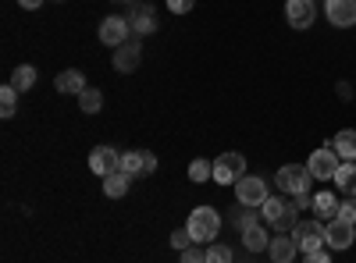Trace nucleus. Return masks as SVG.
Instances as JSON below:
<instances>
[{"label":"nucleus","instance_id":"obj_1","mask_svg":"<svg viewBox=\"0 0 356 263\" xmlns=\"http://www.w3.org/2000/svg\"><path fill=\"white\" fill-rule=\"evenodd\" d=\"M186 228H189L193 242L207 246V242H214V239H218V231H221V214H218L214 207H196V210L189 214Z\"/></svg>","mask_w":356,"mask_h":263},{"label":"nucleus","instance_id":"obj_2","mask_svg":"<svg viewBox=\"0 0 356 263\" xmlns=\"http://www.w3.org/2000/svg\"><path fill=\"white\" fill-rule=\"evenodd\" d=\"M260 214H264V221L271 224V228H278V231H292L296 228V214H300V207L296 203H289V199H282V196H267V203L260 207Z\"/></svg>","mask_w":356,"mask_h":263},{"label":"nucleus","instance_id":"obj_3","mask_svg":"<svg viewBox=\"0 0 356 263\" xmlns=\"http://www.w3.org/2000/svg\"><path fill=\"white\" fill-rule=\"evenodd\" d=\"M292 242L300 246V253H317V249H324V221H314V217L296 221Z\"/></svg>","mask_w":356,"mask_h":263},{"label":"nucleus","instance_id":"obj_4","mask_svg":"<svg viewBox=\"0 0 356 263\" xmlns=\"http://www.w3.org/2000/svg\"><path fill=\"white\" fill-rule=\"evenodd\" d=\"M267 182L260 174H243L239 182H235V199H239V207H264L267 203Z\"/></svg>","mask_w":356,"mask_h":263},{"label":"nucleus","instance_id":"obj_5","mask_svg":"<svg viewBox=\"0 0 356 263\" xmlns=\"http://www.w3.org/2000/svg\"><path fill=\"white\" fill-rule=\"evenodd\" d=\"M97 36H100V43L104 46H125L129 43V36H132V25H129V18H122V15H107L104 22H100V28H97Z\"/></svg>","mask_w":356,"mask_h":263},{"label":"nucleus","instance_id":"obj_6","mask_svg":"<svg viewBox=\"0 0 356 263\" xmlns=\"http://www.w3.org/2000/svg\"><path fill=\"white\" fill-rule=\"evenodd\" d=\"M310 182H314V174H310L303 164H285V167L278 171V192H285V196H300V192H307Z\"/></svg>","mask_w":356,"mask_h":263},{"label":"nucleus","instance_id":"obj_7","mask_svg":"<svg viewBox=\"0 0 356 263\" xmlns=\"http://www.w3.org/2000/svg\"><path fill=\"white\" fill-rule=\"evenodd\" d=\"M246 174V157L243 153H221L214 160V182L218 185H235Z\"/></svg>","mask_w":356,"mask_h":263},{"label":"nucleus","instance_id":"obj_8","mask_svg":"<svg viewBox=\"0 0 356 263\" xmlns=\"http://www.w3.org/2000/svg\"><path fill=\"white\" fill-rule=\"evenodd\" d=\"M335 157H339V153L332 150V146H321V150H314V153H310V160H307V171L314 174L317 182H328V178H335V171L342 167Z\"/></svg>","mask_w":356,"mask_h":263},{"label":"nucleus","instance_id":"obj_9","mask_svg":"<svg viewBox=\"0 0 356 263\" xmlns=\"http://www.w3.org/2000/svg\"><path fill=\"white\" fill-rule=\"evenodd\" d=\"M89 171L100 174V178H107V174L122 171V153L114 150V146H97L93 153H89Z\"/></svg>","mask_w":356,"mask_h":263},{"label":"nucleus","instance_id":"obj_10","mask_svg":"<svg viewBox=\"0 0 356 263\" xmlns=\"http://www.w3.org/2000/svg\"><path fill=\"white\" fill-rule=\"evenodd\" d=\"M353 239H356V228H353V224H346V221H339V217H332L328 224H324V246L349 249Z\"/></svg>","mask_w":356,"mask_h":263},{"label":"nucleus","instance_id":"obj_11","mask_svg":"<svg viewBox=\"0 0 356 263\" xmlns=\"http://www.w3.org/2000/svg\"><path fill=\"white\" fill-rule=\"evenodd\" d=\"M324 11H328L332 25H339V28L356 25V0H328V4H324Z\"/></svg>","mask_w":356,"mask_h":263},{"label":"nucleus","instance_id":"obj_12","mask_svg":"<svg viewBox=\"0 0 356 263\" xmlns=\"http://www.w3.org/2000/svg\"><path fill=\"white\" fill-rule=\"evenodd\" d=\"M129 25H132L136 36L154 33V28H157V8L154 4H136V11L129 15Z\"/></svg>","mask_w":356,"mask_h":263},{"label":"nucleus","instance_id":"obj_13","mask_svg":"<svg viewBox=\"0 0 356 263\" xmlns=\"http://www.w3.org/2000/svg\"><path fill=\"white\" fill-rule=\"evenodd\" d=\"M285 18L292 28H310L314 25V4L310 0H289L285 4Z\"/></svg>","mask_w":356,"mask_h":263},{"label":"nucleus","instance_id":"obj_14","mask_svg":"<svg viewBox=\"0 0 356 263\" xmlns=\"http://www.w3.org/2000/svg\"><path fill=\"white\" fill-rule=\"evenodd\" d=\"M54 90H57V93H72V96H79V93L89 90V85H86V75H82L79 68H65L61 75L54 78Z\"/></svg>","mask_w":356,"mask_h":263},{"label":"nucleus","instance_id":"obj_15","mask_svg":"<svg viewBox=\"0 0 356 263\" xmlns=\"http://www.w3.org/2000/svg\"><path fill=\"white\" fill-rule=\"evenodd\" d=\"M267 253H271L275 263H292L296 253H300V246L292 242V235H282V231H278V235L271 239V246H267Z\"/></svg>","mask_w":356,"mask_h":263},{"label":"nucleus","instance_id":"obj_16","mask_svg":"<svg viewBox=\"0 0 356 263\" xmlns=\"http://www.w3.org/2000/svg\"><path fill=\"white\" fill-rule=\"evenodd\" d=\"M139 61H143L139 43H125V46H118V50H114V68H118V71H136Z\"/></svg>","mask_w":356,"mask_h":263},{"label":"nucleus","instance_id":"obj_17","mask_svg":"<svg viewBox=\"0 0 356 263\" xmlns=\"http://www.w3.org/2000/svg\"><path fill=\"white\" fill-rule=\"evenodd\" d=\"M332 150L342 157V160H356V128H346V132H339L332 142Z\"/></svg>","mask_w":356,"mask_h":263},{"label":"nucleus","instance_id":"obj_18","mask_svg":"<svg viewBox=\"0 0 356 263\" xmlns=\"http://www.w3.org/2000/svg\"><path fill=\"white\" fill-rule=\"evenodd\" d=\"M129 185H132V174H125V171H114V174H107V178H104L107 199H122L129 192Z\"/></svg>","mask_w":356,"mask_h":263},{"label":"nucleus","instance_id":"obj_19","mask_svg":"<svg viewBox=\"0 0 356 263\" xmlns=\"http://www.w3.org/2000/svg\"><path fill=\"white\" fill-rule=\"evenodd\" d=\"M314 214L317 217H339V199H335V192H328V189H324V192H317L314 196Z\"/></svg>","mask_w":356,"mask_h":263},{"label":"nucleus","instance_id":"obj_20","mask_svg":"<svg viewBox=\"0 0 356 263\" xmlns=\"http://www.w3.org/2000/svg\"><path fill=\"white\" fill-rule=\"evenodd\" d=\"M243 246H246L250 253H264L267 246H271V239H267V231H264L260 224H253V228L243 231Z\"/></svg>","mask_w":356,"mask_h":263},{"label":"nucleus","instance_id":"obj_21","mask_svg":"<svg viewBox=\"0 0 356 263\" xmlns=\"http://www.w3.org/2000/svg\"><path fill=\"white\" fill-rule=\"evenodd\" d=\"M335 185L346 192V196H356V164L346 160L339 171H335Z\"/></svg>","mask_w":356,"mask_h":263},{"label":"nucleus","instance_id":"obj_22","mask_svg":"<svg viewBox=\"0 0 356 263\" xmlns=\"http://www.w3.org/2000/svg\"><path fill=\"white\" fill-rule=\"evenodd\" d=\"M122 171L132 174V178H143L146 174V150H132V153H122Z\"/></svg>","mask_w":356,"mask_h":263},{"label":"nucleus","instance_id":"obj_23","mask_svg":"<svg viewBox=\"0 0 356 263\" xmlns=\"http://www.w3.org/2000/svg\"><path fill=\"white\" fill-rule=\"evenodd\" d=\"M33 82H36V68H33V65H18V68L11 71V85H15L18 93L33 90Z\"/></svg>","mask_w":356,"mask_h":263},{"label":"nucleus","instance_id":"obj_24","mask_svg":"<svg viewBox=\"0 0 356 263\" xmlns=\"http://www.w3.org/2000/svg\"><path fill=\"white\" fill-rule=\"evenodd\" d=\"M189 178H193V182H211V178H214V160L196 157V160L189 164Z\"/></svg>","mask_w":356,"mask_h":263},{"label":"nucleus","instance_id":"obj_25","mask_svg":"<svg viewBox=\"0 0 356 263\" xmlns=\"http://www.w3.org/2000/svg\"><path fill=\"white\" fill-rule=\"evenodd\" d=\"M15 110H18V90L8 82L4 90H0V114H4V118H15Z\"/></svg>","mask_w":356,"mask_h":263},{"label":"nucleus","instance_id":"obj_26","mask_svg":"<svg viewBox=\"0 0 356 263\" xmlns=\"http://www.w3.org/2000/svg\"><path fill=\"white\" fill-rule=\"evenodd\" d=\"M79 107H82L86 114H97V110L104 107V93H100V90H86V93H79Z\"/></svg>","mask_w":356,"mask_h":263},{"label":"nucleus","instance_id":"obj_27","mask_svg":"<svg viewBox=\"0 0 356 263\" xmlns=\"http://www.w3.org/2000/svg\"><path fill=\"white\" fill-rule=\"evenodd\" d=\"M207 263H232V249L228 246H207Z\"/></svg>","mask_w":356,"mask_h":263},{"label":"nucleus","instance_id":"obj_28","mask_svg":"<svg viewBox=\"0 0 356 263\" xmlns=\"http://www.w3.org/2000/svg\"><path fill=\"white\" fill-rule=\"evenodd\" d=\"M339 221H346V224L356 228V196H349L346 203H339Z\"/></svg>","mask_w":356,"mask_h":263},{"label":"nucleus","instance_id":"obj_29","mask_svg":"<svg viewBox=\"0 0 356 263\" xmlns=\"http://www.w3.org/2000/svg\"><path fill=\"white\" fill-rule=\"evenodd\" d=\"M250 210H253V207H243V210H235V214H232V221H235V228H239V231H246V228H253V224H257Z\"/></svg>","mask_w":356,"mask_h":263},{"label":"nucleus","instance_id":"obj_30","mask_svg":"<svg viewBox=\"0 0 356 263\" xmlns=\"http://www.w3.org/2000/svg\"><path fill=\"white\" fill-rule=\"evenodd\" d=\"M171 246H175V249H189V246H193L189 228H178V231H171Z\"/></svg>","mask_w":356,"mask_h":263},{"label":"nucleus","instance_id":"obj_31","mask_svg":"<svg viewBox=\"0 0 356 263\" xmlns=\"http://www.w3.org/2000/svg\"><path fill=\"white\" fill-rule=\"evenodd\" d=\"M196 8V0H168V11L171 15H189Z\"/></svg>","mask_w":356,"mask_h":263},{"label":"nucleus","instance_id":"obj_32","mask_svg":"<svg viewBox=\"0 0 356 263\" xmlns=\"http://www.w3.org/2000/svg\"><path fill=\"white\" fill-rule=\"evenodd\" d=\"M182 263H207V249H196V246L182 249Z\"/></svg>","mask_w":356,"mask_h":263},{"label":"nucleus","instance_id":"obj_33","mask_svg":"<svg viewBox=\"0 0 356 263\" xmlns=\"http://www.w3.org/2000/svg\"><path fill=\"white\" fill-rule=\"evenodd\" d=\"M292 203H296V207H300V210H314V196H307V192H300V196H292Z\"/></svg>","mask_w":356,"mask_h":263},{"label":"nucleus","instance_id":"obj_34","mask_svg":"<svg viewBox=\"0 0 356 263\" xmlns=\"http://www.w3.org/2000/svg\"><path fill=\"white\" fill-rule=\"evenodd\" d=\"M303 263H332V256L324 253V249H317V253H307V260Z\"/></svg>","mask_w":356,"mask_h":263},{"label":"nucleus","instance_id":"obj_35","mask_svg":"<svg viewBox=\"0 0 356 263\" xmlns=\"http://www.w3.org/2000/svg\"><path fill=\"white\" fill-rule=\"evenodd\" d=\"M18 4H22L25 11H36V8H43V0H18Z\"/></svg>","mask_w":356,"mask_h":263}]
</instances>
